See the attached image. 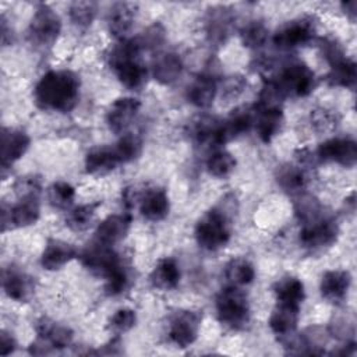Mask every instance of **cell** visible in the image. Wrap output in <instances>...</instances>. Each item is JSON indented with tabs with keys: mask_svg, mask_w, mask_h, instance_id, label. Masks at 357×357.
Returning a JSON list of instances; mask_svg holds the SVG:
<instances>
[{
	"mask_svg": "<svg viewBox=\"0 0 357 357\" xmlns=\"http://www.w3.org/2000/svg\"><path fill=\"white\" fill-rule=\"evenodd\" d=\"M33 98L43 110L68 113L79 98V77L70 70H50L38 81Z\"/></svg>",
	"mask_w": 357,
	"mask_h": 357,
	"instance_id": "obj_1",
	"label": "cell"
},
{
	"mask_svg": "<svg viewBox=\"0 0 357 357\" xmlns=\"http://www.w3.org/2000/svg\"><path fill=\"white\" fill-rule=\"evenodd\" d=\"M141 47L137 39H120V42L110 50L107 63L116 73L121 85L128 89L141 88L148 77L146 68L138 61Z\"/></svg>",
	"mask_w": 357,
	"mask_h": 357,
	"instance_id": "obj_2",
	"label": "cell"
},
{
	"mask_svg": "<svg viewBox=\"0 0 357 357\" xmlns=\"http://www.w3.org/2000/svg\"><path fill=\"white\" fill-rule=\"evenodd\" d=\"M195 240L208 251L223 248L230 240L229 215L223 208H212L205 212L195 225Z\"/></svg>",
	"mask_w": 357,
	"mask_h": 357,
	"instance_id": "obj_3",
	"label": "cell"
},
{
	"mask_svg": "<svg viewBox=\"0 0 357 357\" xmlns=\"http://www.w3.org/2000/svg\"><path fill=\"white\" fill-rule=\"evenodd\" d=\"M218 319L227 328L238 331L250 321V303L238 286H227L216 297Z\"/></svg>",
	"mask_w": 357,
	"mask_h": 357,
	"instance_id": "obj_4",
	"label": "cell"
},
{
	"mask_svg": "<svg viewBox=\"0 0 357 357\" xmlns=\"http://www.w3.org/2000/svg\"><path fill=\"white\" fill-rule=\"evenodd\" d=\"M61 31V20L47 4H39L29 22V39L33 45L52 46Z\"/></svg>",
	"mask_w": 357,
	"mask_h": 357,
	"instance_id": "obj_5",
	"label": "cell"
},
{
	"mask_svg": "<svg viewBox=\"0 0 357 357\" xmlns=\"http://www.w3.org/2000/svg\"><path fill=\"white\" fill-rule=\"evenodd\" d=\"M286 96L303 98L310 95L317 84L315 74L303 61H291L282 70L279 78L276 79Z\"/></svg>",
	"mask_w": 357,
	"mask_h": 357,
	"instance_id": "obj_6",
	"label": "cell"
},
{
	"mask_svg": "<svg viewBox=\"0 0 357 357\" xmlns=\"http://www.w3.org/2000/svg\"><path fill=\"white\" fill-rule=\"evenodd\" d=\"M317 26L311 18H298L286 22L273 33V43L276 47L289 50L298 46H304L312 40Z\"/></svg>",
	"mask_w": 357,
	"mask_h": 357,
	"instance_id": "obj_7",
	"label": "cell"
},
{
	"mask_svg": "<svg viewBox=\"0 0 357 357\" xmlns=\"http://www.w3.org/2000/svg\"><path fill=\"white\" fill-rule=\"evenodd\" d=\"M202 317L192 310L176 311L169 322V339L177 347H187L192 344L201 328Z\"/></svg>",
	"mask_w": 357,
	"mask_h": 357,
	"instance_id": "obj_8",
	"label": "cell"
},
{
	"mask_svg": "<svg viewBox=\"0 0 357 357\" xmlns=\"http://www.w3.org/2000/svg\"><path fill=\"white\" fill-rule=\"evenodd\" d=\"M40 216L39 195H24L20 197V201L7 208L3 204L1 208V225L3 231L7 229V223L14 227H28L35 225Z\"/></svg>",
	"mask_w": 357,
	"mask_h": 357,
	"instance_id": "obj_9",
	"label": "cell"
},
{
	"mask_svg": "<svg viewBox=\"0 0 357 357\" xmlns=\"http://www.w3.org/2000/svg\"><path fill=\"white\" fill-rule=\"evenodd\" d=\"M339 236V226L331 218H321L304 225L300 231V243L308 250H322L331 247Z\"/></svg>",
	"mask_w": 357,
	"mask_h": 357,
	"instance_id": "obj_10",
	"label": "cell"
},
{
	"mask_svg": "<svg viewBox=\"0 0 357 357\" xmlns=\"http://www.w3.org/2000/svg\"><path fill=\"white\" fill-rule=\"evenodd\" d=\"M317 158L321 162H335L344 167H353L357 162V145L351 138H331L319 144Z\"/></svg>",
	"mask_w": 357,
	"mask_h": 357,
	"instance_id": "obj_11",
	"label": "cell"
},
{
	"mask_svg": "<svg viewBox=\"0 0 357 357\" xmlns=\"http://www.w3.org/2000/svg\"><path fill=\"white\" fill-rule=\"evenodd\" d=\"M1 284L7 297L18 303H28L33 297L36 289L33 278L14 266L3 269Z\"/></svg>",
	"mask_w": 357,
	"mask_h": 357,
	"instance_id": "obj_12",
	"label": "cell"
},
{
	"mask_svg": "<svg viewBox=\"0 0 357 357\" xmlns=\"http://www.w3.org/2000/svg\"><path fill=\"white\" fill-rule=\"evenodd\" d=\"M79 259L86 269L99 276H105L116 264L121 261L112 245L102 244L96 240L84 248Z\"/></svg>",
	"mask_w": 357,
	"mask_h": 357,
	"instance_id": "obj_13",
	"label": "cell"
},
{
	"mask_svg": "<svg viewBox=\"0 0 357 357\" xmlns=\"http://www.w3.org/2000/svg\"><path fill=\"white\" fill-rule=\"evenodd\" d=\"M141 107V102L135 98H119L116 99L107 113H106V123L114 134L124 132L138 114Z\"/></svg>",
	"mask_w": 357,
	"mask_h": 357,
	"instance_id": "obj_14",
	"label": "cell"
},
{
	"mask_svg": "<svg viewBox=\"0 0 357 357\" xmlns=\"http://www.w3.org/2000/svg\"><path fill=\"white\" fill-rule=\"evenodd\" d=\"M254 114H255V109L243 106V107L234 109L226 120L220 121V130H219L220 145L227 144L229 141L248 132L252 124L255 123Z\"/></svg>",
	"mask_w": 357,
	"mask_h": 357,
	"instance_id": "obj_15",
	"label": "cell"
},
{
	"mask_svg": "<svg viewBox=\"0 0 357 357\" xmlns=\"http://www.w3.org/2000/svg\"><path fill=\"white\" fill-rule=\"evenodd\" d=\"M31 139L28 134L18 128L1 130V167L3 170L10 167L18 159H21L28 151Z\"/></svg>",
	"mask_w": 357,
	"mask_h": 357,
	"instance_id": "obj_16",
	"label": "cell"
},
{
	"mask_svg": "<svg viewBox=\"0 0 357 357\" xmlns=\"http://www.w3.org/2000/svg\"><path fill=\"white\" fill-rule=\"evenodd\" d=\"M131 226V216L128 213H114L105 218L95 230V240L106 244L114 245L121 241Z\"/></svg>",
	"mask_w": 357,
	"mask_h": 357,
	"instance_id": "obj_17",
	"label": "cell"
},
{
	"mask_svg": "<svg viewBox=\"0 0 357 357\" xmlns=\"http://www.w3.org/2000/svg\"><path fill=\"white\" fill-rule=\"evenodd\" d=\"M351 276L347 271H326L319 283L321 296L329 303H340L347 296Z\"/></svg>",
	"mask_w": 357,
	"mask_h": 357,
	"instance_id": "obj_18",
	"label": "cell"
},
{
	"mask_svg": "<svg viewBox=\"0 0 357 357\" xmlns=\"http://www.w3.org/2000/svg\"><path fill=\"white\" fill-rule=\"evenodd\" d=\"M139 199V212L141 215L151 220L158 222L167 216L170 209V201L165 190L162 188H149L145 190Z\"/></svg>",
	"mask_w": 357,
	"mask_h": 357,
	"instance_id": "obj_19",
	"label": "cell"
},
{
	"mask_svg": "<svg viewBox=\"0 0 357 357\" xmlns=\"http://www.w3.org/2000/svg\"><path fill=\"white\" fill-rule=\"evenodd\" d=\"M77 257V250L73 244L52 238L46 243V247L40 255V265L46 271H57Z\"/></svg>",
	"mask_w": 357,
	"mask_h": 357,
	"instance_id": "obj_20",
	"label": "cell"
},
{
	"mask_svg": "<svg viewBox=\"0 0 357 357\" xmlns=\"http://www.w3.org/2000/svg\"><path fill=\"white\" fill-rule=\"evenodd\" d=\"M36 333L38 339L45 342L53 350H61L73 342V331L49 318H42L36 322Z\"/></svg>",
	"mask_w": 357,
	"mask_h": 357,
	"instance_id": "obj_21",
	"label": "cell"
},
{
	"mask_svg": "<svg viewBox=\"0 0 357 357\" xmlns=\"http://www.w3.org/2000/svg\"><path fill=\"white\" fill-rule=\"evenodd\" d=\"M233 13L229 7L219 6L209 10L206 15V35L211 42L225 43L233 25Z\"/></svg>",
	"mask_w": 357,
	"mask_h": 357,
	"instance_id": "obj_22",
	"label": "cell"
},
{
	"mask_svg": "<svg viewBox=\"0 0 357 357\" xmlns=\"http://www.w3.org/2000/svg\"><path fill=\"white\" fill-rule=\"evenodd\" d=\"M218 82L211 74H199L187 88V99L191 105L206 109L209 107L216 96Z\"/></svg>",
	"mask_w": 357,
	"mask_h": 357,
	"instance_id": "obj_23",
	"label": "cell"
},
{
	"mask_svg": "<svg viewBox=\"0 0 357 357\" xmlns=\"http://www.w3.org/2000/svg\"><path fill=\"white\" fill-rule=\"evenodd\" d=\"M135 20V7L130 3H114L106 17L109 32L119 39H124V36L132 28Z\"/></svg>",
	"mask_w": 357,
	"mask_h": 357,
	"instance_id": "obj_24",
	"label": "cell"
},
{
	"mask_svg": "<svg viewBox=\"0 0 357 357\" xmlns=\"http://www.w3.org/2000/svg\"><path fill=\"white\" fill-rule=\"evenodd\" d=\"M300 318V307L278 303L269 318V328L278 336H290L294 333Z\"/></svg>",
	"mask_w": 357,
	"mask_h": 357,
	"instance_id": "obj_25",
	"label": "cell"
},
{
	"mask_svg": "<svg viewBox=\"0 0 357 357\" xmlns=\"http://www.w3.org/2000/svg\"><path fill=\"white\" fill-rule=\"evenodd\" d=\"M181 273L177 262L173 258H162L158 261L149 275L151 284L162 291L173 290L180 282Z\"/></svg>",
	"mask_w": 357,
	"mask_h": 357,
	"instance_id": "obj_26",
	"label": "cell"
},
{
	"mask_svg": "<svg viewBox=\"0 0 357 357\" xmlns=\"http://www.w3.org/2000/svg\"><path fill=\"white\" fill-rule=\"evenodd\" d=\"M120 165L113 146H95L85 156V170L89 174H106Z\"/></svg>",
	"mask_w": 357,
	"mask_h": 357,
	"instance_id": "obj_27",
	"label": "cell"
},
{
	"mask_svg": "<svg viewBox=\"0 0 357 357\" xmlns=\"http://www.w3.org/2000/svg\"><path fill=\"white\" fill-rule=\"evenodd\" d=\"M184 70L181 57L176 53H163L153 63V77L163 85H170L177 81Z\"/></svg>",
	"mask_w": 357,
	"mask_h": 357,
	"instance_id": "obj_28",
	"label": "cell"
},
{
	"mask_svg": "<svg viewBox=\"0 0 357 357\" xmlns=\"http://www.w3.org/2000/svg\"><path fill=\"white\" fill-rule=\"evenodd\" d=\"M307 174L300 165L284 163L276 170V183L287 194H301L307 185Z\"/></svg>",
	"mask_w": 357,
	"mask_h": 357,
	"instance_id": "obj_29",
	"label": "cell"
},
{
	"mask_svg": "<svg viewBox=\"0 0 357 357\" xmlns=\"http://www.w3.org/2000/svg\"><path fill=\"white\" fill-rule=\"evenodd\" d=\"M255 112L257 134L262 142H271L282 128L283 112L282 109H264Z\"/></svg>",
	"mask_w": 357,
	"mask_h": 357,
	"instance_id": "obj_30",
	"label": "cell"
},
{
	"mask_svg": "<svg viewBox=\"0 0 357 357\" xmlns=\"http://www.w3.org/2000/svg\"><path fill=\"white\" fill-rule=\"evenodd\" d=\"M273 293L278 303L297 307L301 305L305 297L303 282L294 276H286L279 279L273 284Z\"/></svg>",
	"mask_w": 357,
	"mask_h": 357,
	"instance_id": "obj_31",
	"label": "cell"
},
{
	"mask_svg": "<svg viewBox=\"0 0 357 357\" xmlns=\"http://www.w3.org/2000/svg\"><path fill=\"white\" fill-rule=\"evenodd\" d=\"M326 79L333 86L353 89L357 79L356 63L347 57H343L342 60L331 64V71Z\"/></svg>",
	"mask_w": 357,
	"mask_h": 357,
	"instance_id": "obj_32",
	"label": "cell"
},
{
	"mask_svg": "<svg viewBox=\"0 0 357 357\" xmlns=\"http://www.w3.org/2000/svg\"><path fill=\"white\" fill-rule=\"evenodd\" d=\"M225 276L233 286H244L254 280V265L245 258H233L225 266Z\"/></svg>",
	"mask_w": 357,
	"mask_h": 357,
	"instance_id": "obj_33",
	"label": "cell"
},
{
	"mask_svg": "<svg viewBox=\"0 0 357 357\" xmlns=\"http://www.w3.org/2000/svg\"><path fill=\"white\" fill-rule=\"evenodd\" d=\"M219 130H220V121H218L213 117H201L194 123L191 128V135L198 144L218 146L220 145Z\"/></svg>",
	"mask_w": 357,
	"mask_h": 357,
	"instance_id": "obj_34",
	"label": "cell"
},
{
	"mask_svg": "<svg viewBox=\"0 0 357 357\" xmlns=\"http://www.w3.org/2000/svg\"><path fill=\"white\" fill-rule=\"evenodd\" d=\"M286 98L284 91L276 79H268L264 82L261 92L258 95V102L255 110L264 109H282V103Z\"/></svg>",
	"mask_w": 357,
	"mask_h": 357,
	"instance_id": "obj_35",
	"label": "cell"
},
{
	"mask_svg": "<svg viewBox=\"0 0 357 357\" xmlns=\"http://www.w3.org/2000/svg\"><path fill=\"white\" fill-rule=\"evenodd\" d=\"M105 291L109 296H119L124 293L131 282L128 268L120 261L105 276Z\"/></svg>",
	"mask_w": 357,
	"mask_h": 357,
	"instance_id": "obj_36",
	"label": "cell"
},
{
	"mask_svg": "<svg viewBox=\"0 0 357 357\" xmlns=\"http://www.w3.org/2000/svg\"><path fill=\"white\" fill-rule=\"evenodd\" d=\"M294 212L300 222L304 225L312 223L321 218L322 215V206L318 202V199L308 194H298L297 199L294 202Z\"/></svg>",
	"mask_w": 357,
	"mask_h": 357,
	"instance_id": "obj_37",
	"label": "cell"
},
{
	"mask_svg": "<svg viewBox=\"0 0 357 357\" xmlns=\"http://www.w3.org/2000/svg\"><path fill=\"white\" fill-rule=\"evenodd\" d=\"M113 149L120 163H128L135 160L141 155L142 141L138 135L128 132L120 137Z\"/></svg>",
	"mask_w": 357,
	"mask_h": 357,
	"instance_id": "obj_38",
	"label": "cell"
},
{
	"mask_svg": "<svg viewBox=\"0 0 357 357\" xmlns=\"http://www.w3.org/2000/svg\"><path fill=\"white\" fill-rule=\"evenodd\" d=\"M268 26L262 21H251L240 31L241 43L248 49H259L268 40Z\"/></svg>",
	"mask_w": 357,
	"mask_h": 357,
	"instance_id": "obj_39",
	"label": "cell"
},
{
	"mask_svg": "<svg viewBox=\"0 0 357 357\" xmlns=\"http://www.w3.org/2000/svg\"><path fill=\"white\" fill-rule=\"evenodd\" d=\"M236 167L234 156L227 151H216L206 160V170L211 176L223 178L227 177Z\"/></svg>",
	"mask_w": 357,
	"mask_h": 357,
	"instance_id": "obj_40",
	"label": "cell"
},
{
	"mask_svg": "<svg viewBox=\"0 0 357 357\" xmlns=\"http://www.w3.org/2000/svg\"><path fill=\"white\" fill-rule=\"evenodd\" d=\"M99 205L100 202H93V204H84L74 208L66 218L67 226L75 231L85 230L91 225Z\"/></svg>",
	"mask_w": 357,
	"mask_h": 357,
	"instance_id": "obj_41",
	"label": "cell"
},
{
	"mask_svg": "<svg viewBox=\"0 0 357 357\" xmlns=\"http://www.w3.org/2000/svg\"><path fill=\"white\" fill-rule=\"evenodd\" d=\"M98 13V4L95 1H74L70 4L68 14L74 25L79 28L89 26Z\"/></svg>",
	"mask_w": 357,
	"mask_h": 357,
	"instance_id": "obj_42",
	"label": "cell"
},
{
	"mask_svg": "<svg viewBox=\"0 0 357 357\" xmlns=\"http://www.w3.org/2000/svg\"><path fill=\"white\" fill-rule=\"evenodd\" d=\"M47 198L53 208L66 209L75 198V188L67 181H56L49 187Z\"/></svg>",
	"mask_w": 357,
	"mask_h": 357,
	"instance_id": "obj_43",
	"label": "cell"
},
{
	"mask_svg": "<svg viewBox=\"0 0 357 357\" xmlns=\"http://www.w3.org/2000/svg\"><path fill=\"white\" fill-rule=\"evenodd\" d=\"M137 324V314L131 308H120L117 310L107 322V328L113 333H124L128 332Z\"/></svg>",
	"mask_w": 357,
	"mask_h": 357,
	"instance_id": "obj_44",
	"label": "cell"
},
{
	"mask_svg": "<svg viewBox=\"0 0 357 357\" xmlns=\"http://www.w3.org/2000/svg\"><path fill=\"white\" fill-rule=\"evenodd\" d=\"M163 40H165V28L159 22L149 25L137 38V42L141 49H155V47L160 46V43H163Z\"/></svg>",
	"mask_w": 357,
	"mask_h": 357,
	"instance_id": "obj_45",
	"label": "cell"
},
{
	"mask_svg": "<svg viewBox=\"0 0 357 357\" xmlns=\"http://www.w3.org/2000/svg\"><path fill=\"white\" fill-rule=\"evenodd\" d=\"M336 116L332 110L325 109V107H319L315 110H311V126L317 130V131H329L332 128L336 127Z\"/></svg>",
	"mask_w": 357,
	"mask_h": 357,
	"instance_id": "obj_46",
	"label": "cell"
},
{
	"mask_svg": "<svg viewBox=\"0 0 357 357\" xmlns=\"http://www.w3.org/2000/svg\"><path fill=\"white\" fill-rule=\"evenodd\" d=\"M247 86V81L241 75H230L222 84V98L231 100L236 99Z\"/></svg>",
	"mask_w": 357,
	"mask_h": 357,
	"instance_id": "obj_47",
	"label": "cell"
},
{
	"mask_svg": "<svg viewBox=\"0 0 357 357\" xmlns=\"http://www.w3.org/2000/svg\"><path fill=\"white\" fill-rule=\"evenodd\" d=\"M319 47L325 60L329 63V66L346 57L342 46L332 38H322L319 40Z\"/></svg>",
	"mask_w": 357,
	"mask_h": 357,
	"instance_id": "obj_48",
	"label": "cell"
},
{
	"mask_svg": "<svg viewBox=\"0 0 357 357\" xmlns=\"http://www.w3.org/2000/svg\"><path fill=\"white\" fill-rule=\"evenodd\" d=\"M15 190L21 197H24V195H39V192H40V180L35 176L21 177L15 183Z\"/></svg>",
	"mask_w": 357,
	"mask_h": 357,
	"instance_id": "obj_49",
	"label": "cell"
},
{
	"mask_svg": "<svg viewBox=\"0 0 357 357\" xmlns=\"http://www.w3.org/2000/svg\"><path fill=\"white\" fill-rule=\"evenodd\" d=\"M15 340H14V337L10 335V333H7V332H1V335H0V354L1 356H8V354H11L14 350H15Z\"/></svg>",
	"mask_w": 357,
	"mask_h": 357,
	"instance_id": "obj_50",
	"label": "cell"
},
{
	"mask_svg": "<svg viewBox=\"0 0 357 357\" xmlns=\"http://www.w3.org/2000/svg\"><path fill=\"white\" fill-rule=\"evenodd\" d=\"M342 8H343L344 14H346L351 21L356 20V14H357V1H356V0L342 3Z\"/></svg>",
	"mask_w": 357,
	"mask_h": 357,
	"instance_id": "obj_51",
	"label": "cell"
}]
</instances>
